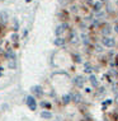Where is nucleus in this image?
<instances>
[{
    "mask_svg": "<svg viewBox=\"0 0 118 121\" xmlns=\"http://www.w3.org/2000/svg\"><path fill=\"white\" fill-rule=\"evenodd\" d=\"M25 102H27L28 104V107H29V110H32V111H36V108H37V103H36V99H34V97H32V96H28L27 98H25Z\"/></svg>",
    "mask_w": 118,
    "mask_h": 121,
    "instance_id": "1",
    "label": "nucleus"
},
{
    "mask_svg": "<svg viewBox=\"0 0 118 121\" xmlns=\"http://www.w3.org/2000/svg\"><path fill=\"white\" fill-rule=\"evenodd\" d=\"M102 42H103V45L106 47H113L114 45H116V41H114L113 38H110V37H107V36H104V37H103Z\"/></svg>",
    "mask_w": 118,
    "mask_h": 121,
    "instance_id": "2",
    "label": "nucleus"
},
{
    "mask_svg": "<svg viewBox=\"0 0 118 121\" xmlns=\"http://www.w3.org/2000/svg\"><path fill=\"white\" fill-rule=\"evenodd\" d=\"M6 57H8V60H9V66L15 68V55L13 54L12 51H8L6 52Z\"/></svg>",
    "mask_w": 118,
    "mask_h": 121,
    "instance_id": "3",
    "label": "nucleus"
},
{
    "mask_svg": "<svg viewBox=\"0 0 118 121\" xmlns=\"http://www.w3.org/2000/svg\"><path fill=\"white\" fill-rule=\"evenodd\" d=\"M74 84L76 87H83L84 84H85V78L83 77V75H77V77H75L74 78Z\"/></svg>",
    "mask_w": 118,
    "mask_h": 121,
    "instance_id": "4",
    "label": "nucleus"
},
{
    "mask_svg": "<svg viewBox=\"0 0 118 121\" xmlns=\"http://www.w3.org/2000/svg\"><path fill=\"white\" fill-rule=\"evenodd\" d=\"M67 28V26L66 24H61V26H58V27L56 28V31H55V33H56V36H60L62 32H65V29Z\"/></svg>",
    "mask_w": 118,
    "mask_h": 121,
    "instance_id": "5",
    "label": "nucleus"
},
{
    "mask_svg": "<svg viewBox=\"0 0 118 121\" xmlns=\"http://www.w3.org/2000/svg\"><path fill=\"white\" fill-rule=\"evenodd\" d=\"M71 98H73V101H74V102H76V103L81 102V96L79 93H73V94H71Z\"/></svg>",
    "mask_w": 118,
    "mask_h": 121,
    "instance_id": "6",
    "label": "nucleus"
},
{
    "mask_svg": "<svg viewBox=\"0 0 118 121\" xmlns=\"http://www.w3.org/2000/svg\"><path fill=\"white\" fill-rule=\"evenodd\" d=\"M53 43L56 45V46H64V45H65V40H64V38H61V37H57L56 40L53 41Z\"/></svg>",
    "mask_w": 118,
    "mask_h": 121,
    "instance_id": "7",
    "label": "nucleus"
},
{
    "mask_svg": "<svg viewBox=\"0 0 118 121\" xmlns=\"http://www.w3.org/2000/svg\"><path fill=\"white\" fill-rule=\"evenodd\" d=\"M32 89H33L34 94H37V96H42V88L39 87V86H36V87L32 88Z\"/></svg>",
    "mask_w": 118,
    "mask_h": 121,
    "instance_id": "8",
    "label": "nucleus"
},
{
    "mask_svg": "<svg viewBox=\"0 0 118 121\" xmlns=\"http://www.w3.org/2000/svg\"><path fill=\"white\" fill-rule=\"evenodd\" d=\"M41 116L43 117V119H51V117H52V113L48 112V111H43V112H41Z\"/></svg>",
    "mask_w": 118,
    "mask_h": 121,
    "instance_id": "9",
    "label": "nucleus"
},
{
    "mask_svg": "<svg viewBox=\"0 0 118 121\" xmlns=\"http://www.w3.org/2000/svg\"><path fill=\"white\" fill-rule=\"evenodd\" d=\"M84 69H85V73H91V71H93V66H91L89 63H86L84 65Z\"/></svg>",
    "mask_w": 118,
    "mask_h": 121,
    "instance_id": "10",
    "label": "nucleus"
},
{
    "mask_svg": "<svg viewBox=\"0 0 118 121\" xmlns=\"http://www.w3.org/2000/svg\"><path fill=\"white\" fill-rule=\"evenodd\" d=\"M90 83H91V86H94V87L98 86V79H97L95 75H91L90 77Z\"/></svg>",
    "mask_w": 118,
    "mask_h": 121,
    "instance_id": "11",
    "label": "nucleus"
},
{
    "mask_svg": "<svg viewBox=\"0 0 118 121\" xmlns=\"http://www.w3.org/2000/svg\"><path fill=\"white\" fill-rule=\"evenodd\" d=\"M70 98H71L70 94H64V97H62V102H64L65 104H67L69 102H70Z\"/></svg>",
    "mask_w": 118,
    "mask_h": 121,
    "instance_id": "12",
    "label": "nucleus"
},
{
    "mask_svg": "<svg viewBox=\"0 0 118 121\" xmlns=\"http://www.w3.org/2000/svg\"><path fill=\"white\" fill-rule=\"evenodd\" d=\"M100 9H102V3H100V1H97L95 4H94V10H95V12H99Z\"/></svg>",
    "mask_w": 118,
    "mask_h": 121,
    "instance_id": "13",
    "label": "nucleus"
},
{
    "mask_svg": "<svg viewBox=\"0 0 118 121\" xmlns=\"http://www.w3.org/2000/svg\"><path fill=\"white\" fill-rule=\"evenodd\" d=\"M109 32H110L109 27H104V29H103V35H104V36H106V35H109Z\"/></svg>",
    "mask_w": 118,
    "mask_h": 121,
    "instance_id": "14",
    "label": "nucleus"
},
{
    "mask_svg": "<svg viewBox=\"0 0 118 121\" xmlns=\"http://www.w3.org/2000/svg\"><path fill=\"white\" fill-rule=\"evenodd\" d=\"M114 31H116V32H117V33H118V24L116 26V27H114Z\"/></svg>",
    "mask_w": 118,
    "mask_h": 121,
    "instance_id": "15",
    "label": "nucleus"
},
{
    "mask_svg": "<svg viewBox=\"0 0 118 121\" xmlns=\"http://www.w3.org/2000/svg\"><path fill=\"white\" fill-rule=\"evenodd\" d=\"M116 101L118 102V94H116Z\"/></svg>",
    "mask_w": 118,
    "mask_h": 121,
    "instance_id": "16",
    "label": "nucleus"
},
{
    "mask_svg": "<svg viewBox=\"0 0 118 121\" xmlns=\"http://www.w3.org/2000/svg\"><path fill=\"white\" fill-rule=\"evenodd\" d=\"M117 4H118V3H117Z\"/></svg>",
    "mask_w": 118,
    "mask_h": 121,
    "instance_id": "17",
    "label": "nucleus"
}]
</instances>
